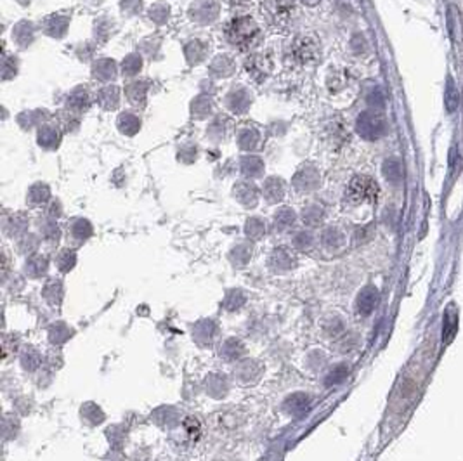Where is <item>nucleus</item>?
<instances>
[{
    "instance_id": "f257e3e1",
    "label": "nucleus",
    "mask_w": 463,
    "mask_h": 461,
    "mask_svg": "<svg viewBox=\"0 0 463 461\" xmlns=\"http://www.w3.org/2000/svg\"><path fill=\"white\" fill-rule=\"evenodd\" d=\"M378 184L368 175H358L351 180L347 188V200L354 205L359 203H373L378 198Z\"/></svg>"
},
{
    "instance_id": "7ed1b4c3",
    "label": "nucleus",
    "mask_w": 463,
    "mask_h": 461,
    "mask_svg": "<svg viewBox=\"0 0 463 461\" xmlns=\"http://www.w3.org/2000/svg\"><path fill=\"white\" fill-rule=\"evenodd\" d=\"M460 103H462V98H460L458 90H456L453 83H449L448 89H446V108H448L449 113H453L458 109Z\"/></svg>"
},
{
    "instance_id": "f03ea898",
    "label": "nucleus",
    "mask_w": 463,
    "mask_h": 461,
    "mask_svg": "<svg viewBox=\"0 0 463 461\" xmlns=\"http://www.w3.org/2000/svg\"><path fill=\"white\" fill-rule=\"evenodd\" d=\"M229 40L236 45H245L250 43L257 36L259 28L254 23V19L250 18H238L236 21L231 23L229 26Z\"/></svg>"
}]
</instances>
